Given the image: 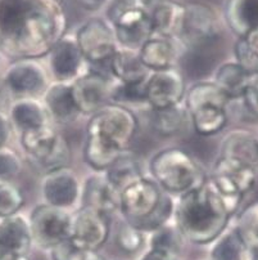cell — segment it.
I'll return each mask as SVG.
<instances>
[{
  "label": "cell",
  "mask_w": 258,
  "mask_h": 260,
  "mask_svg": "<svg viewBox=\"0 0 258 260\" xmlns=\"http://www.w3.org/2000/svg\"><path fill=\"white\" fill-rule=\"evenodd\" d=\"M67 27L62 0H0V50L14 61L47 57Z\"/></svg>",
  "instance_id": "6da1fadb"
},
{
  "label": "cell",
  "mask_w": 258,
  "mask_h": 260,
  "mask_svg": "<svg viewBox=\"0 0 258 260\" xmlns=\"http://www.w3.org/2000/svg\"><path fill=\"white\" fill-rule=\"evenodd\" d=\"M231 218L225 202L208 179L199 188L178 196L173 223L187 241L209 245L228 230Z\"/></svg>",
  "instance_id": "7a4b0ae2"
},
{
  "label": "cell",
  "mask_w": 258,
  "mask_h": 260,
  "mask_svg": "<svg viewBox=\"0 0 258 260\" xmlns=\"http://www.w3.org/2000/svg\"><path fill=\"white\" fill-rule=\"evenodd\" d=\"M176 201L152 177H143L120 193V213L143 233H152L171 223Z\"/></svg>",
  "instance_id": "3957f363"
},
{
  "label": "cell",
  "mask_w": 258,
  "mask_h": 260,
  "mask_svg": "<svg viewBox=\"0 0 258 260\" xmlns=\"http://www.w3.org/2000/svg\"><path fill=\"white\" fill-rule=\"evenodd\" d=\"M149 170L163 191L178 196L199 188L208 180L201 164L177 147L157 152L152 157Z\"/></svg>",
  "instance_id": "277c9868"
},
{
  "label": "cell",
  "mask_w": 258,
  "mask_h": 260,
  "mask_svg": "<svg viewBox=\"0 0 258 260\" xmlns=\"http://www.w3.org/2000/svg\"><path fill=\"white\" fill-rule=\"evenodd\" d=\"M107 17L121 48L139 50L153 36L151 17L141 0H113Z\"/></svg>",
  "instance_id": "5b68a950"
},
{
  "label": "cell",
  "mask_w": 258,
  "mask_h": 260,
  "mask_svg": "<svg viewBox=\"0 0 258 260\" xmlns=\"http://www.w3.org/2000/svg\"><path fill=\"white\" fill-rule=\"evenodd\" d=\"M139 127L136 115L126 106L109 103L91 115L86 136L102 139L118 150L127 151Z\"/></svg>",
  "instance_id": "8992f818"
},
{
  "label": "cell",
  "mask_w": 258,
  "mask_h": 260,
  "mask_svg": "<svg viewBox=\"0 0 258 260\" xmlns=\"http://www.w3.org/2000/svg\"><path fill=\"white\" fill-rule=\"evenodd\" d=\"M19 141L25 152L45 170V174L68 168L72 156L69 144L52 125L22 133Z\"/></svg>",
  "instance_id": "52a82bcc"
},
{
  "label": "cell",
  "mask_w": 258,
  "mask_h": 260,
  "mask_svg": "<svg viewBox=\"0 0 258 260\" xmlns=\"http://www.w3.org/2000/svg\"><path fill=\"white\" fill-rule=\"evenodd\" d=\"M86 63L91 66H107L120 48L115 31L109 22L103 18L94 17L79 27L75 35Z\"/></svg>",
  "instance_id": "ba28073f"
},
{
  "label": "cell",
  "mask_w": 258,
  "mask_h": 260,
  "mask_svg": "<svg viewBox=\"0 0 258 260\" xmlns=\"http://www.w3.org/2000/svg\"><path fill=\"white\" fill-rule=\"evenodd\" d=\"M28 223L32 242L40 249L50 250L71 238L72 214L68 210L44 202L33 208Z\"/></svg>",
  "instance_id": "9c48e42d"
},
{
  "label": "cell",
  "mask_w": 258,
  "mask_h": 260,
  "mask_svg": "<svg viewBox=\"0 0 258 260\" xmlns=\"http://www.w3.org/2000/svg\"><path fill=\"white\" fill-rule=\"evenodd\" d=\"M221 35L220 21L204 4H185L182 30L177 42L187 48H199L216 42Z\"/></svg>",
  "instance_id": "30bf717a"
},
{
  "label": "cell",
  "mask_w": 258,
  "mask_h": 260,
  "mask_svg": "<svg viewBox=\"0 0 258 260\" xmlns=\"http://www.w3.org/2000/svg\"><path fill=\"white\" fill-rule=\"evenodd\" d=\"M3 85L17 100L36 98L44 95L49 79L47 70L38 59H18L4 72Z\"/></svg>",
  "instance_id": "8fae6325"
},
{
  "label": "cell",
  "mask_w": 258,
  "mask_h": 260,
  "mask_svg": "<svg viewBox=\"0 0 258 260\" xmlns=\"http://www.w3.org/2000/svg\"><path fill=\"white\" fill-rule=\"evenodd\" d=\"M109 216L88 206L72 214L71 242L80 250L99 251L109 237Z\"/></svg>",
  "instance_id": "7c38bea8"
},
{
  "label": "cell",
  "mask_w": 258,
  "mask_h": 260,
  "mask_svg": "<svg viewBox=\"0 0 258 260\" xmlns=\"http://www.w3.org/2000/svg\"><path fill=\"white\" fill-rule=\"evenodd\" d=\"M187 94L182 74L176 69L151 72L145 83V100L151 110L181 105Z\"/></svg>",
  "instance_id": "4fadbf2b"
},
{
  "label": "cell",
  "mask_w": 258,
  "mask_h": 260,
  "mask_svg": "<svg viewBox=\"0 0 258 260\" xmlns=\"http://www.w3.org/2000/svg\"><path fill=\"white\" fill-rule=\"evenodd\" d=\"M72 94L83 115H94L109 105L113 83L103 72L88 70L71 83Z\"/></svg>",
  "instance_id": "5bb4252c"
},
{
  "label": "cell",
  "mask_w": 258,
  "mask_h": 260,
  "mask_svg": "<svg viewBox=\"0 0 258 260\" xmlns=\"http://www.w3.org/2000/svg\"><path fill=\"white\" fill-rule=\"evenodd\" d=\"M81 184L69 168L57 169L44 175L42 184L45 204L69 210L81 199Z\"/></svg>",
  "instance_id": "9a60e30c"
},
{
  "label": "cell",
  "mask_w": 258,
  "mask_h": 260,
  "mask_svg": "<svg viewBox=\"0 0 258 260\" xmlns=\"http://www.w3.org/2000/svg\"><path fill=\"white\" fill-rule=\"evenodd\" d=\"M48 63L55 81L72 83L85 71L86 61L75 36L66 35L49 52Z\"/></svg>",
  "instance_id": "2e32d148"
},
{
  "label": "cell",
  "mask_w": 258,
  "mask_h": 260,
  "mask_svg": "<svg viewBox=\"0 0 258 260\" xmlns=\"http://www.w3.org/2000/svg\"><path fill=\"white\" fill-rule=\"evenodd\" d=\"M151 17L153 35L177 40L182 30L185 4L176 0H141Z\"/></svg>",
  "instance_id": "e0dca14e"
},
{
  "label": "cell",
  "mask_w": 258,
  "mask_h": 260,
  "mask_svg": "<svg viewBox=\"0 0 258 260\" xmlns=\"http://www.w3.org/2000/svg\"><path fill=\"white\" fill-rule=\"evenodd\" d=\"M80 200L81 206L95 209L108 216L120 211V192L108 182L104 173H95L86 178Z\"/></svg>",
  "instance_id": "ac0fdd59"
},
{
  "label": "cell",
  "mask_w": 258,
  "mask_h": 260,
  "mask_svg": "<svg viewBox=\"0 0 258 260\" xmlns=\"http://www.w3.org/2000/svg\"><path fill=\"white\" fill-rule=\"evenodd\" d=\"M43 97V103L50 120H54L55 122L71 124L83 116L72 94L71 83L54 81L49 84Z\"/></svg>",
  "instance_id": "d6986e66"
},
{
  "label": "cell",
  "mask_w": 258,
  "mask_h": 260,
  "mask_svg": "<svg viewBox=\"0 0 258 260\" xmlns=\"http://www.w3.org/2000/svg\"><path fill=\"white\" fill-rule=\"evenodd\" d=\"M32 244L28 219L19 214L0 219V256L27 255Z\"/></svg>",
  "instance_id": "ffe728a7"
},
{
  "label": "cell",
  "mask_w": 258,
  "mask_h": 260,
  "mask_svg": "<svg viewBox=\"0 0 258 260\" xmlns=\"http://www.w3.org/2000/svg\"><path fill=\"white\" fill-rule=\"evenodd\" d=\"M177 40L153 35L137 50L144 66L151 72L175 69L178 58Z\"/></svg>",
  "instance_id": "44dd1931"
},
{
  "label": "cell",
  "mask_w": 258,
  "mask_h": 260,
  "mask_svg": "<svg viewBox=\"0 0 258 260\" xmlns=\"http://www.w3.org/2000/svg\"><path fill=\"white\" fill-rule=\"evenodd\" d=\"M220 157L238 161L258 170V137L244 129L233 130L221 143Z\"/></svg>",
  "instance_id": "7402d4cb"
},
{
  "label": "cell",
  "mask_w": 258,
  "mask_h": 260,
  "mask_svg": "<svg viewBox=\"0 0 258 260\" xmlns=\"http://www.w3.org/2000/svg\"><path fill=\"white\" fill-rule=\"evenodd\" d=\"M8 116L11 119L12 126L16 127L19 134L50 125V117L47 108L38 98L16 100L11 106Z\"/></svg>",
  "instance_id": "603a6c76"
},
{
  "label": "cell",
  "mask_w": 258,
  "mask_h": 260,
  "mask_svg": "<svg viewBox=\"0 0 258 260\" xmlns=\"http://www.w3.org/2000/svg\"><path fill=\"white\" fill-rule=\"evenodd\" d=\"M109 74L122 84L145 83L151 71L141 62L137 50L118 48L109 61Z\"/></svg>",
  "instance_id": "cb8c5ba5"
},
{
  "label": "cell",
  "mask_w": 258,
  "mask_h": 260,
  "mask_svg": "<svg viewBox=\"0 0 258 260\" xmlns=\"http://www.w3.org/2000/svg\"><path fill=\"white\" fill-rule=\"evenodd\" d=\"M224 18L228 27L242 38L258 26V0H226Z\"/></svg>",
  "instance_id": "d4e9b609"
},
{
  "label": "cell",
  "mask_w": 258,
  "mask_h": 260,
  "mask_svg": "<svg viewBox=\"0 0 258 260\" xmlns=\"http://www.w3.org/2000/svg\"><path fill=\"white\" fill-rule=\"evenodd\" d=\"M257 172L258 170L252 166L218 156L214 162L212 174H217L228 179L245 196L257 184Z\"/></svg>",
  "instance_id": "484cf974"
},
{
  "label": "cell",
  "mask_w": 258,
  "mask_h": 260,
  "mask_svg": "<svg viewBox=\"0 0 258 260\" xmlns=\"http://www.w3.org/2000/svg\"><path fill=\"white\" fill-rule=\"evenodd\" d=\"M250 74H248L236 61H229L220 64L214 72L213 81L223 89L230 102L242 98Z\"/></svg>",
  "instance_id": "4316f807"
},
{
  "label": "cell",
  "mask_w": 258,
  "mask_h": 260,
  "mask_svg": "<svg viewBox=\"0 0 258 260\" xmlns=\"http://www.w3.org/2000/svg\"><path fill=\"white\" fill-rule=\"evenodd\" d=\"M250 251L235 225L229 227L209 250V260H249Z\"/></svg>",
  "instance_id": "83f0119b"
},
{
  "label": "cell",
  "mask_w": 258,
  "mask_h": 260,
  "mask_svg": "<svg viewBox=\"0 0 258 260\" xmlns=\"http://www.w3.org/2000/svg\"><path fill=\"white\" fill-rule=\"evenodd\" d=\"M195 133L211 137L223 132L229 120L228 108L221 106H202L188 112Z\"/></svg>",
  "instance_id": "f1b7e54d"
},
{
  "label": "cell",
  "mask_w": 258,
  "mask_h": 260,
  "mask_svg": "<svg viewBox=\"0 0 258 260\" xmlns=\"http://www.w3.org/2000/svg\"><path fill=\"white\" fill-rule=\"evenodd\" d=\"M108 182L117 189L120 193L124 191L126 187H129L132 183L137 182L143 177H145L143 173L141 164L139 162L135 156L125 151L112 165L108 168L104 173Z\"/></svg>",
  "instance_id": "f546056e"
},
{
  "label": "cell",
  "mask_w": 258,
  "mask_h": 260,
  "mask_svg": "<svg viewBox=\"0 0 258 260\" xmlns=\"http://www.w3.org/2000/svg\"><path fill=\"white\" fill-rule=\"evenodd\" d=\"M185 107L188 112L202 106H221L226 107L230 105V100L213 80L198 81L193 84L185 94Z\"/></svg>",
  "instance_id": "4dcf8cb0"
},
{
  "label": "cell",
  "mask_w": 258,
  "mask_h": 260,
  "mask_svg": "<svg viewBox=\"0 0 258 260\" xmlns=\"http://www.w3.org/2000/svg\"><path fill=\"white\" fill-rule=\"evenodd\" d=\"M125 151L118 150L117 147L96 138L86 136L84 146V160L96 173H105L110 165L117 160Z\"/></svg>",
  "instance_id": "1f68e13d"
},
{
  "label": "cell",
  "mask_w": 258,
  "mask_h": 260,
  "mask_svg": "<svg viewBox=\"0 0 258 260\" xmlns=\"http://www.w3.org/2000/svg\"><path fill=\"white\" fill-rule=\"evenodd\" d=\"M187 117H189V114L185 105H178L162 110H152L151 124L157 134L172 137L184 127Z\"/></svg>",
  "instance_id": "d6a6232c"
},
{
  "label": "cell",
  "mask_w": 258,
  "mask_h": 260,
  "mask_svg": "<svg viewBox=\"0 0 258 260\" xmlns=\"http://www.w3.org/2000/svg\"><path fill=\"white\" fill-rule=\"evenodd\" d=\"M149 249L163 250V251L173 252V254L181 255L182 247L185 244V238L180 232L175 223H168L163 227L158 228L154 232L149 233Z\"/></svg>",
  "instance_id": "836d02e7"
},
{
  "label": "cell",
  "mask_w": 258,
  "mask_h": 260,
  "mask_svg": "<svg viewBox=\"0 0 258 260\" xmlns=\"http://www.w3.org/2000/svg\"><path fill=\"white\" fill-rule=\"evenodd\" d=\"M234 225L242 235L249 251H258V201L247 206Z\"/></svg>",
  "instance_id": "e575fe53"
},
{
  "label": "cell",
  "mask_w": 258,
  "mask_h": 260,
  "mask_svg": "<svg viewBox=\"0 0 258 260\" xmlns=\"http://www.w3.org/2000/svg\"><path fill=\"white\" fill-rule=\"evenodd\" d=\"M25 205V196L22 191L13 183L0 182V219L17 215Z\"/></svg>",
  "instance_id": "d590c367"
},
{
  "label": "cell",
  "mask_w": 258,
  "mask_h": 260,
  "mask_svg": "<svg viewBox=\"0 0 258 260\" xmlns=\"http://www.w3.org/2000/svg\"><path fill=\"white\" fill-rule=\"evenodd\" d=\"M144 242H145V233L127 223L126 220L122 221L116 233V244L122 251L134 254L143 247Z\"/></svg>",
  "instance_id": "8d00e7d4"
},
{
  "label": "cell",
  "mask_w": 258,
  "mask_h": 260,
  "mask_svg": "<svg viewBox=\"0 0 258 260\" xmlns=\"http://www.w3.org/2000/svg\"><path fill=\"white\" fill-rule=\"evenodd\" d=\"M146 83V81H145ZM145 83L141 84H122L116 83L112 86V94H110V101L117 105L126 106L132 105V103L145 102ZM127 107V106H126Z\"/></svg>",
  "instance_id": "74e56055"
},
{
  "label": "cell",
  "mask_w": 258,
  "mask_h": 260,
  "mask_svg": "<svg viewBox=\"0 0 258 260\" xmlns=\"http://www.w3.org/2000/svg\"><path fill=\"white\" fill-rule=\"evenodd\" d=\"M22 170V162L19 156L8 147L0 148V182L17 177Z\"/></svg>",
  "instance_id": "f35d334b"
},
{
  "label": "cell",
  "mask_w": 258,
  "mask_h": 260,
  "mask_svg": "<svg viewBox=\"0 0 258 260\" xmlns=\"http://www.w3.org/2000/svg\"><path fill=\"white\" fill-rule=\"evenodd\" d=\"M234 54L235 61L250 75L258 74V55H255L249 48L247 47L242 38H238L235 45H234Z\"/></svg>",
  "instance_id": "ab89813d"
},
{
  "label": "cell",
  "mask_w": 258,
  "mask_h": 260,
  "mask_svg": "<svg viewBox=\"0 0 258 260\" xmlns=\"http://www.w3.org/2000/svg\"><path fill=\"white\" fill-rule=\"evenodd\" d=\"M239 103L249 116L258 119V74L250 75Z\"/></svg>",
  "instance_id": "60d3db41"
},
{
  "label": "cell",
  "mask_w": 258,
  "mask_h": 260,
  "mask_svg": "<svg viewBox=\"0 0 258 260\" xmlns=\"http://www.w3.org/2000/svg\"><path fill=\"white\" fill-rule=\"evenodd\" d=\"M75 250H76V246L72 244L71 240H67L49 250L50 257L52 260H69Z\"/></svg>",
  "instance_id": "b9f144b4"
},
{
  "label": "cell",
  "mask_w": 258,
  "mask_h": 260,
  "mask_svg": "<svg viewBox=\"0 0 258 260\" xmlns=\"http://www.w3.org/2000/svg\"><path fill=\"white\" fill-rule=\"evenodd\" d=\"M139 260H181V255L163 251V250L148 249Z\"/></svg>",
  "instance_id": "7bdbcfd3"
},
{
  "label": "cell",
  "mask_w": 258,
  "mask_h": 260,
  "mask_svg": "<svg viewBox=\"0 0 258 260\" xmlns=\"http://www.w3.org/2000/svg\"><path fill=\"white\" fill-rule=\"evenodd\" d=\"M12 122L8 115L0 111V148L6 147L12 134Z\"/></svg>",
  "instance_id": "ee69618b"
},
{
  "label": "cell",
  "mask_w": 258,
  "mask_h": 260,
  "mask_svg": "<svg viewBox=\"0 0 258 260\" xmlns=\"http://www.w3.org/2000/svg\"><path fill=\"white\" fill-rule=\"evenodd\" d=\"M69 260H105L104 256L95 250H80L77 249L72 252Z\"/></svg>",
  "instance_id": "f6af8a7d"
},
{
  "label": "cell",
  "mask_w": 258,
  "mask_h": 260,
  "mask_svg": "<svg viewBox=\"0 0 258 260\" xmlns=\"http://www.w3.org/2000/svg\"><path fill=\"white\" fill-rule=\"evenodd\" d=\"M242 39L244 40L247 47L249 48L255 55H258V26L248 31L244 36H242Z\"/></svg>",
  "instance_id": "bcb514c9"
},
{
  "label": "cell",
  "mask_w": 258,
  "mask_h": 260,
  "mask_svg": "<svg viewBox=\"0 0 258 260\" xmlns=\"http://www.w3.org/2000/svg\"><path fill=\"white\" fill-rule=\"evenodd\" d=\"M109 0H76V3L88 12H96L107 6Z\"/></svg>",
  "instance_id": "7dc6e473"
},
{
  "label": "cell",
  "mask_w": 258,
  "mask_h": 260,
  "mask_svg": "<svg viewBox=\"0 0 258 260\" xmlns=\"http://www.w3.org/2000/svg\"><path fill=\"white\" fill-rule=\"evenodd\" d=\"M0 260H30L27 255H2Z\"/></svg>",
  "instance_id": "c3c4849f"
},
{
  "label": "cell",
  "mask_w": 258,
  "mask_h": 260,
  "mask_svg": "<svg viewBox=\"0 0 258 260\" xmlns=\"http://www.w3.org/2000/svg\"><path fill=\"white\" fill-rule=\"evenodd\" d=\"M2 54H3V53H2V50H0V58H2Z\"/></svg>",
  "instance_id": "681fc988"
}]
</instances>
